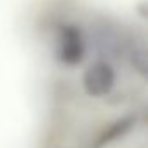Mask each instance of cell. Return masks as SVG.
<instances>
[{"label":"cell","instance_id":"2","mask_svg":"<svg viewBox=\"0 0 148 148\" xmlns=\"http://www.w3.org/2000/svg\"><path fill=\"white\" fill-rule=\"evenodd\" d=\"M82 82H84V89L89 96L103 98V96L110 94L115 86V70L105 59L96 61L86 70Z\"/></svg>","mask_w":148,"mask_h":148},{"label":"cell","instance_id":"3","mask_svg":"<svg viewBox=\"0 0 148 148\" xmlns=\"http://www.w3.org/2000/svg\"><path fill=\"white\" fill-rule=\"evenodd\" d=\"M134 124H136V117H132V115H125V117H120V119L113 120V122L96 138L92 148H103V146H106V145H110V143H113V141L124 138V136L132 129Z\"/></svg>","mask_w":148,"mask_h":148},{"label":"cell","instance_id":"4","mask_svg":"<svg viewBox=\"0 0 148 148\" xmlns=\"http://www.w3.org/2000/svg\"><path fill=\"white\" fill-rule=\"evenodd\" d=\"M131 63L134 66V70L139 73L141 77L146 75V49H145V44H139L132 49L131 52Z\"/></svg>","mask_w":148,"mask_h":148},{"label":"cell","instance_id":"1","mask_svg":"<svg viewBox=\"0 0 148 148\" xmlns=\"http://www.w3.org/2000/svg\"><path fill=\"white\" fill-rule=\"evenodd\" d=\"M56 56L66 66H77L86 56V38L77 25H63L56 37Z\"/></svg>","mask_w":148,"mask_h":148}]
</instances>
